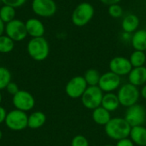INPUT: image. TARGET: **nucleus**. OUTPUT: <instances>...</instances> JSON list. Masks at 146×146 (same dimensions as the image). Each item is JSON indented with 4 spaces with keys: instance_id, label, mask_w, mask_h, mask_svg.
Returning <instances> with one entry per match:
<instances>
[{
    "instance_id": "obj_34",
    "label": "nucleus",
    "mask_w": 146,
    "mask_h": 146,
    "mask_svg": "<svg viewBox=\"0 0 146 146\" xmlns=\"http://www.w3.org/2000/svg\"><path fill=\"white\" fill-rule=\"evenodd\" d=\"M4 33H5V23L0 18V36L3 35Z\"/></svg>"
},
{
    "instance_id": "obj_7",
    "label": "nucleus",
    "mask_w": 146,
    "mask_h": 146,
    "mask_svg": "<svg viewBox=\"0 0 146 146\" xmlns=\"http://www.w3.org/2000/svg\"><path fill=\"white\" fill-rule=\"evenodd\" d=\"M4 33L14 42L23 41L27 36L25 22L18 19H14L13 21L5 24Z\"/></svg>"
},
{
    "instance_id": "obj_38",
    "label": "nucleus",
    "mask_w": 146,
    "mask_h": 146,
    "mask_svg": "<svg viewBox=\"0 0 146 146\" xmlns=\"http://www.w3.org/2000/svg\"><path fill=\"white\" fill-rule=\"evenodd\" d=\"M103 146H114V145H103Z\"/></svg>"
},
{
    "instance_id": "obj_41",
    "label": "nucleus",
    "mask_w": 146,
    "mask_h": 146,
    "mask_svg": "<svg viewBox=\"0 0 146 146\" xmlns=\"http://www.w3.org/2000/svg\"><path fill=\"white\" fill-rule=\"evenodd\" d=\"M145 1H146V0H145Z\"/></svg>"
},
{
    "instance_id": "obj_33",
    "label": "nucleus",
    "mask_w": 146,
    "mask_h": 146,
    "mask_svg": "<svg viewBox=\"0 0 146 146\" xmlns=\"http://www.w3.org/2000/svg\"><path fill=\"white\" fill-rule=\"evenodd\" d=\"M104 5H107V6H110V5H113V4H117L119 3L121 0H100Z\"/></svg>"
},
{
    "instance_id": "obj_9",
    "label": "nucleus",
    "mask_w": 146,
    "mask_h": 146,
    "mask_svg": "<svg viewBox=\"0 0 146 146\" xmlns=\"http://www.w3.org/2000/svg\"><path fill=\"white\" fill-rule=\"evenodd\" d=\"M12 104L15 109L27 113L33 109L35 105V99L29 92L20 90L15 95L13 96Z\"/></svg>"
},
{
    "instance_id": "obj_15",
    "label": "nucleus",
    "mask_w": 146,
    "mask_h": 146,
    "mask_svg": "<svg viewBox=\"0 0 146 146\" xmlns=\"http://www.w3.org/2000/svg\"><path fill=\"white\" fill-rule=\"evenodd\" d=\"M128 81L130 84L139 87L146 84V67L133 68L128 74Z\"/></svg>"
},
{
    "instance_id": "obj_27",
    "label": "nucleus",
    "mask_w": 146,
    "mask_h": 146,
    "mask_svg": "<svg viewBox=\"0 0 146 146\" xmlns=\"http://www.w3.org/2000/svg\"><path fill=\"white\" fill-rule=\"evenodd\" d=\"M108 13L113 18H120L123 15V9L119 3L113 4V5L109 6Z\"/></svg>"
},
{
    "instance_id": "obj_23",
    "label": "nucleus",
    "mask_w": 146,
    "mask_h": 146,
    "mask_svg": "<svg viewBox=\"0 0 146 146\" xmlns=\"http://www.w3.org/2000/svg\"><path fill=\"white\" fill-rule=\"evenodd\" d=\"M129 61L133 68H139V67L145 66L146 62V55L145 51L134 50L131 54L129 57Z\"/></svg>"
},
{
    "instance_id": "obj_17",
    "label": "nucleus",
    "mask_w": 146,
    "mask_h": 146,
    "mask_svg": "<svg viewBox=\"0 0 146 146\" xmlns=\"http://www.w3.org/2000/svg\"><path fill=\"white\" fill-rule=\"evenodd\" d=\"M92 118L96 124L99 126H105L111 120L112 117L110 111H108L102 106H99L92 110Z\"/></svg>"
},
{
    "instance_id": "obj_25",
    "label": "nucleus",
    "mask_w": 146,
    "mask_h": 146,
    "mask_svg": "<svg viewBox=\"0 0 146 146\" xmlns=\"http://www.w3.org/2000/svg\"><path fill=\"white\" fill-rule=\"evenodd\" d=\"M15 42L7 35L0 36V54H7L14 50Z\"/></svg>"
},
{
    "instance_id": "obj_12",
    "label": "nucleus",
    "mask_w": 146,
    "mask_h": 146,
    "mask_svg": "<svg viewBox=\"0 0 146 146\" xmlns=\"http://www.w3.org/2000/svg\"><path fill=\"white\" fill-rule=\"evenodd\" d=\"M121 77L115 73L109 71L101 74L98 86L104 92H113L119 89L121 86Z\"/></svg>"
},
{
    "instance_id": "obj_24",
    "label": "nucleus",
    "mask_w": 146,
    "mask_h": 146,
    "mask_svg": "<svg viewBox=\"0 0 146 146\" xmlns=\"http://www.w3.org/2000/svg\"><path fill=\"white\" fill-rule=\"evenodd\" d=\"M15 8L9 6V5H4V4L0 8V18L5 24L15 19Z\"/></svg>"
},
{
    "instance_id": "obj_18",
    "label": "nucleus",
    "mask_w": 146,
    "mask_h": 146,
    "mask_svg": "<svg viewBox=\"0 0 146 146\" xmlns=\"http://www.w3.org/2000/svg\"><path fill=\"white\" fill-rule=\"evenodd\" d=\"M129 138L135 145L146 146V127L144 126L132 127Z\"/></svg>"
},
{
    "instance_id": "obj_30",
    "label": "nucleus",
    "mask_w": 146,
    "mask_h": 146,
    "mask_svg": "<svg viewBox=\"0 0 146 146\" xmlns=\"http://www.w3.org/2000/svg\"><path fill=\"white\" fill-rule=\"evenodd\" d=\"M5 90L7 91V92H8L9 94H10V95H12V96L15 95V94L20 91L18 85H17L15 82H13V81H11V82L9 83V85L6 86Z\"/></svg>"
},
{
    "instance_id": "obj_20",
    "label": "nucleus",
    "mask_w": 146,
    "mask_h": 146,
    "mask_svg": "<svg viewBox=\"0 0 146 146\" xmlns=\"http://www.w3.org/2000/svg\"><path fill=\"white\" fill-rule=\"evenodd\" d=\"M131 44L135 50L145 51L146 50V30H137L131 38Z\"/></svg>"
},
{
    "instance_id": "obj_5",
    "label": "nucleus",
    "mask_w": 146,
    "mask_h": 146,
    "mask_svg": "<svg viewBox=\"0 0 146 146\" xmlns=\"http://www.w3.org/2000/svg\"><path fill=\"white\" fill-rule=\"evenodd\" d=\"M27 120L28 115L26 112L15 109L7 112L4 123L11 131L18 132L27 127Z\"/></svg>"
},
{
    "instance_id": "obj_19",
    "label": "nucleus",
    "mask_w": 146,
    "mask_h": 146,
    "mask_svg": "<svg viewBox=\"0 0 146 146\" xmlns=\"http://www.w3.org/2000/svg\"><path fill=\"white\" fill-rule=\"evenodd\" d=\"M101 106L107 110L108 111L114 112L115 111L119 106H121L117 94L114 92H106L104 94L103 99H102V104Z\"/></svg>"
},
{
    "instance_id": "obj_3",
    "label": "nucleus",
    "mask_w": 146,
    "mask_h": 146,
    "mask_svg": "<svg viewBox=\"0 0 146 146\" xmlns=\"http://www.w3.org/2000/svg\"><path fill=\"white\" fill-rule=\"evenodd\" d=\"M94 8L92 4L87 2L79 3L74 9L71 21L76 27H84L89 23L94 16Z\"/></svg>"
},
{
    "instance_id": "obj_16",
    "label": "nucleus",
    "mask_w": 146,
    "mask_h": 146,
    "mask_svg": "<svg viewBox=\"0 0 146 146\" xmlns=\"http://www.w3.org/2000/svg\"><path fill=\"white\" fill-rule=\"evenodd\" d=\"M139 23H140L139 18L136 15L129 14L123 18L121 22V27L124 33H127L131 34L138 30Z\"/></svg>"
},
{
    "instance_id": "obj_32",
    "label": "nucleus",
    "mask_w": 146,
    "mask_h": 146,
    "mask_svg": "<svg viewBox=\"0 0 146 146\" xmlns=\"http://www.w3.org/2000/svg\"><path fill=\"white\" fill-rule=\"evenodd\" d=\"M6 115H7V111L5 110V109L3 107L0 106V124L4 122L5 118H6Z\"/></svg>"
},
{
    "instance_id": "obj_1",
    "label": "nucleus",
    "mask_w": 146,
    "mask_h": 146,
    "mask_svg": "<svg viewBox=\"0 0 146 146\" xmlns=\"http://www.w3.org/2000/svg\"><path fill=\"white\" fill-rule=\"evenodd\" d=\"M131 126L127 123L125 118L114 117L104 126L106 135L113 140L118 141L126 138H129Z\"/></svg>"
},
{
    "instance_id": "obj_42",
    "label": "nucleus",
    "mask_w": 146,
    "mask_h": 146,
    "mask_svg": "<svg viewBox=\"0 0 146 146\" xmlns=\"http://www.w3.org/2000/svg\"><path fill=\"white\" fill-rule=\"evenodd\" d=\"M0 146H1V145H0Z\"/></svg>"
},
{
    "instance_id": "obj_21",
    "label": "nucleus",
    "mask_w": 146,
    "mask_h": 146,
    "mask_svg": "<svg viewBox=\"0 0 146 146\" xmlns=\"http://www.w3.org/2000/svg\"><path fill=\"white\" fill-rule=\"evenodd\" d=\"M46 122V115L41 111H34L28 115L27 127L31 129H38Z\"/></svg>"
},
{
    "instance_id": "obj_11",
    "label": "nucleus",
    "mask_w": 146,
    "mask_h": 146,
    "mask_svg": "<svg viewBox=\"0 0 146 146\" xmlns=\"http://www.w3.org/2000/svg\"><path fill=\"white\" fill-rule=\"evenodd\" d=\"M32 9L33 13L40 17H51L57 9L54 0H33Z\"/></svg>"
},
{
    "instance_id": "obj_10",
    "label": "nucleus",
    "mask_w": 146,
    "mask_h": 146,
    "mask_svg": "<svg viewBox=\"0 0 146 146\" xmlns=\"http://www.w3.org/2000/svg\"><path fill=\"white\" fill-rule=\"evenodd\" d=\"M88 87L87 83L83 76H74L68 80L65 86L66 94L71 98H80Z\"/></svg>"
},
{
    "instance_id": "obj_4",
    "label": "nucleus",
    "mask_w": 146,
    "mask_h": 146,
    "mask_svg": "<svg viewBox=\"0 0 146 146\" xmlns=\"http://www.w3.org/2000/svg\"><path fill=\"white\" fill-rule=\"evenodd\" d=\"M116 94L120 104L126 108L131 107L138 104V101L140 97V92L139 88L130 84L129 82L121 86L117 90Z\"/></svg>"
},
{
    "instance_id": "obj_14",
    "label": "nucleus",
    "mask_w": 146,
    "mask_h": 146,
    "mask_svg": "<svg viewBox=\"0 0 146 146\" xmlns=\"http://www.w3.org/2000/svg\"><path fill=\"white\" fill-rule=\"evenodd\" d=\"M27 35L32 38L44 37L45 33V27L44 23L37 18H29L25 22Z\"/></svg>"
},
{
    "instance_id": "obj_22",
    "label": "nucleus",
    "mask_w": 146,
    "mask_h": 146,
    "mask_svg": "<svg viewBox=\"0 0 146 146\" xmlns=\"http://www.w3.org/2000/svg\"><path fill=\"white\" fill-rule=\"evenodd\" d=\"M83 77L85 78V80L87 83L88 86H98L101 74L98 70L95 68H89L86 71Z\"/></svg>"
},
{
    "instance_id": "obj_29",
    "label": "nucleus",
    "mask_w": 146,
    "mask_h": 146,
    "mask_svg": "<svg viewBox=\"0 0 146 146\" xmlns=\"http://www.w3.org/2000/svg\"><path fill=\"white\" fill-rule=\"evenodd\" d=\"M1 1L4 5H9L15 9L21 7L27 2V0H1Z\"/></svg>"
},
{
    "instance_id": "obj_35",
    "label": "nucleus",
    "mask_w": 146,
    "mask_h": 146,
    "mask_svg": "<svg viewBox=\"0 0 146 146\" xmlns=\"http://www.w3.org/2000/svg\"><path fill=\"white\" fill-rule=\"evenodd\" d=\"M139 92H140V96H141L143 98L146 99V84L142 86V88H141V90H140Z\"/></svg>"
},
{
    "instance_id": "obj_6",
    "label": "nucleus",
    "mask_w": 146,
    "mask_h": 146,
    "mask_svg": "<svg viewBox=\"0 0 146 146\" xmlns=\"http://www.w3.org/2000/svg\"><path fill=\"white\" fill-rule=\"evenodd\" d=\"M104 94V92L99 88L98 86H88L80 98L81 103L85 108L93 110L101 106Z\"/></svg>"
},
{
    "instance_id": "obj_28",
    "label": "nucleus",
    "mask_w": 146,
    "mask_h": 146,
    "mask_svg": "<svg viewBox=\"0 0 146 146\" xmlns=\"http://www.w3.org/2000/svg\"><path fill=\"white\" fill-rule=\"evenodd\" d=\"M71 146H89V142L85 136L76 135L71 140Z\"/></svg>"
},
{
    "instance_id": "obj_31",
    "label": "nucleus",
    "mask_w": 146,
    "mask_h": 146,
    "mask_svg": "<svg viewBox=\"0 0 146 146\" xmlns=\"http://www.w3.org/2000/svg\"><path fill=\"white\" fill-rule=\"evenodd\" d=\"M115 146H135L134 143L131 140L130 138H126L116 142Z\"/></svg>"
},
{
    "instance_id": "obj_40",
    "label": "nucleus",
    "mask_w": 146,
    "mask_h": 146,
    "mask_svg": "<svg viewBox=\"0 0 146 146\" xmlns=\"http://www.w3.org/2000/svg\"><path fill=\"white\" fill-rule=\"evenodd\" d=\"M145 30H146V27H145Z\"/></svg>"
},
{
    "instance_id": "obj_36",
    "label": "nucleus",
    "mask_w": 146,
    "mask_h": 146,
    "mask_svg": "<svg viewBox=\"0 0 146 146\" xmlns=\"http://www.w3.org/2000/svg\"><path fill=\"white\" fill-rule=\"evenodd\" d=\"M2 100H3V95H2V92H1V91H0V104H1V103H2Z\"/></svg>"
},
{
    "instance_id": "obj_2",
    "label": "nucleus",
    "mask_w": 146,
    "mask_h": 146,
    "mask_svg": "<svg viewBox=\"0 0 146 146\" xmlns=\"http://www.w3.org/2000/svg\"><path fill=\"white\" fill-rule=\"evenodd\" d=\"M27 51L33 60L42 62L49 56L50 45L44 37L32 38L27 43Z\"/></svg>"
},
{
    "instance_id": "obj_39",
    "label": "nucleus",
    "mask_w": 146,
    "mask_h": 146,
    "mask_svg": "<svg viewBox=\"0 0 146 146\" xmlns=\"http://www.w3.org/2000/svg\"><path fill=\"white\" fill-rule=\"evenodd\" d=\"M0 3H2V1H1V0H0Z\"/></svg>"
},
{
    "instance_id": "obj_8",
    "label": "nucleus",
    "mask_w": 146,
    "mask_h": 146,
    "mask_svg": "<svg viewBox=\"0 0 146 146\" xmlns=\"http://www.w3.org/2000/svg\"><path fill=\"white\" fill-rule=\"evenodd\" d=\"M124 118L131 127L143 126L146 121L145 109L141 104H136L127 108Z\"/></svg>"
},
{
    "instance_id": "obj_26",
    "label": "nucleus",
    "mask_w": 146,
    "mask_h": 146,
    "mask_svg": "<svg viewBox=\"0 0 146 146\" xmlns=\"http://www.w3.org/2000/svg\"><path fill=\"white\" fill-rule=\"evenodd\" d=\"M9 82H11L10 71L5 67L0 66V91L5 89Z\"/></svg>"
},
{
    "instance_id": "obj_37",
    "label": "nucleus",
    "mask_w": 146,
    "mask_h": 146,
    "mask_svg": "<svg viewBox=\"0 0 146 146\" xmlns=\"http://www.w3.org/2000/svg\"><path fill=\"white\" fill-rule=\"evenodd\" d=\"M2 138H3V132L0 130V140L2 139Z\"/></svg>"
},
{
    "instance_id": "obj_13",
    "label": "nucleus",
    "mask_w": 146,
    "mask_h": 146,
    "mask_svg": "<svg viewBox=\"0 0 146 146\" xmlns=\"http://www.w3.org/2000/svg\"><path fill=\"white\" fill-rule=\"evenodd\" d=\"M109 68L110 71L115 73L120 77L128 75L133 69V66L129 61V58L124 56H115L112 58L110 62Z\"/></svg>"
}]
</instances>
